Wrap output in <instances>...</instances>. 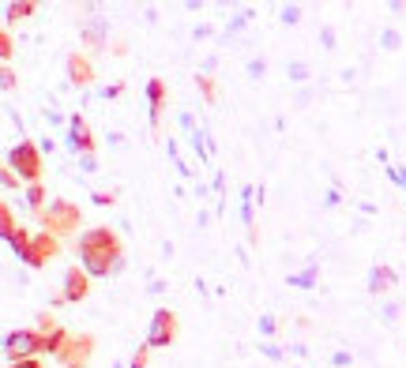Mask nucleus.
<instances>
[{
    "mask_svg": "<svg viewBox=\"0 0 406 368\" xmlns=\"http://www.w3.org/2000/svg\"><path fill=\"white\" fill-rule=\"evenodd\" d=\"M320 42H324V49H335V45H339V34H335V26H320Z\"/></svg>",
    "mask_w": 406,
    "mask_h": 368,
    "instance_id": "nucleus-29",
    "label": "nucleus"
},
{
    "mask_svg": "<svg viewBox=\"0 0 406 368\" xmlns=\"http://www.w3.org/2000/svg\"><path fill=\"white\" fill-rule=\"evenodd\" d=\"M90 203L95 207H113L117 203V188H98L95 196H90Z\"/></svg>",
    "mask_w": 406,
    "mask_h": 368,
    "instance_id": "nucleus-25",
    "label": "nucleus"
},
{
    "mask_svg": "<svg viewBox=\"0 0 406 368\" xmlns=\"http://www.w3.org/2000/svg\"><path fill=\"white\" fill-rule=\"evenodd\" d=\"M8 169L23 184H38L42 181V147H34L31 140H19L8 151Z\"/></svg>",
    "mask_w": 406,
    "mask_h": 368,
    "instance_id": "nucleus-3",
    "label": "nucleus"
},
{
    "mask_svg": "<svg viewBox=\"0 0 406 368\" xmlns=\"http://www.w3.org/2000/svg\"><path fill=\"white\" fill-rule=\"evenodd\" d=\"M147 102H151V132H159L162 109H165V83L162 79H147Z\"/></svg>",
    "mask_w": 406,
    "mask_h": 368,
    "instance_id": "nucleus-13",
    "label": "nucleus"
},
{
    "mask_svg": "<svg viewBox=\"0 0 406 368\" xmlns=\"http://www.w3.org/2000/svg\"><path fill=\"white\" fill-rule=\"evenodd\" d=\"M260 353L267 357V361H282V357H286L279 342H263V346H260Z\"/></svg>",
    "mask_w": 406,
    "mask_h": 368,
    "instance_id": "nucleus-30",
    "label": "nucleus"
},
{
    "mask_svg": "<svg viewBox=\"0 0 406 368\" xmlns=\"http://www.w3.org/2000/svg\"><path fill=\"white\" fill-rule=\"evenodd\" d=\"M98 94L106 98V102H109V98H121V94H124V83H109V87H102Z\"/></svg>",
    "mask_w": 406,
    "mask_h": 368,
    "instance_id": "nucleus-33",
    "label": "nucleus"
},
{
    "mask_svg": "<svg viewBox=\"0 0 406 368\" xmlns=\"http://www.w3.org/2000/svg\"><path fill=\"white\" fill-rule=\"evenodd\" d=\"M76 256L90 278H113L117 263L124 260V244L113 226H90L76 237Z\"/></svg>",
    "mask_w": 406,
    "mask_h": 368,
    "instance_id": "nucleus-1",
    "label": "nucleus"
},
{
    "mask_svg": "<svg viewBox=\"0 0 406 368\" xmlns=\"http://www.w3.org/2000/svg\"><path fill=\"white\" fill-rule=\"evenodd\" d=\"M19 229V222H15V210H12V203H0V233H4V241Z\"/></svg>",
    "mask_w": 406,
    "mask_h": 368,
    "instance_id": "nucleus-18",
    "label": "nucleus"
},
{
    "mask_svg": "<svg viewBox=\"0 0 406 368\" xmlns=\"http://www.w3.org/2000/svg\"><path fill=\"white\" fill-rule=\"evenodd\" d=\"M350 361H354V357H350L346 349H343V353H335V357H331V365H335V368H346Z\"/></svg>",
    "mask_w": 406,
    "mask_h": 368,
    "instance_id": "nucleus-42",
    "label": "nucleus"
},
{
    "mask_svg": "<svg viewBox=\"0 0 406 368\" xmlns=\"http://www.w3.org/2000/svg\"><path fill=\"white\" fill-rule=\"evenodd\" d=\"M147 293H165V282L162 278H151V282H147Z\"/></svg>",
    "mask_w": 406,
    "mask_h": 368,
    "instance_id": "nucleus-43",
    "label": "nucleus"
},
{
    "mask_svg": "<svg viewBox=\"0 0 406 368\" xmlns=\"http://www.w3.org/2000/svg\"><path fill=\"white\" fill-rule=\"evenodd\" d=\"M275 331H279V319H275V316H260V335L271 338Z\"/></svg>",
    "mask_w": 406,
    "mask_h": 368,
    "instance_id": "nucleus-34",
    "label": "nucleus"
},
{
    "mask_svg": "<svg viewBox=\"0 0 406 368\" xmlns=\"http://www.w3.org/2000/svg\"><path fill=\"white\" fill-rule=\"evenodd\" d=\"M211 34H215V26H211V23H200L196 31H192V38L200 42V38H211Z\"/></svg>",
    "mask_w": 406,
    "mask_h": 368,
    "instance_id": "nucleus-40",
    "label": "nucleus"
},
{
    "mask_svg": "<svg viewBox=\"0 0 406 368\" xmlns=\"http://www.w3.org/2000/svg\"><path fill=\"white\" fill-rule=\"evenodd\" d=\"M286 79L301 87V83H309V79H312V68H309L304 60H290V68H286Z\"/></svg>",
    "mask_w": 406,
    "mask_h": 368,
    "instance_id": "nucleus-19",
    "label": "nucleus"
},
{
    "mask_svg": "<svg viewBox=\"0 0 406 368\" xmlns=\"http://www.w3.org/2000/svg\"><path fill=\"white\" fill-rule=\"evenodd\" d=\"M380 49H387V53L403 49V34L395 31V26H384V31H380Z\"/></svg>",
    "mask_w": 406,
    "mask_h": 368,
    "instance_id": "nucleus-21",
    "label": "nucleus"
},
{
    "mask_svg": "<svg viewBox=\"0 0 406 368\" xmlns=\"http://www.w3.org/2000/svg\"><path fill=\"white\" fill-rule=\"evenodd\" d=\"M79 38H83L87 49H106V45H109V19H102V15L83 19L79 23Z\"/></svg>",
    "mask_w": 406,
    "mask_h": 368,
    "instance_id": "nucleus-10",
    "label": "nucleus"
},
{
    "mask_svg": "<svg viewBox=\"0 0 406 368\" xmlns=\"http://www.w3.org/2000/svg\"><path fill=\"white\" fill-rule=\"evenodd\" d=\"M147 365H151V346L143 342V346L132 353V361H128V368H147Z\"/></svg>",
    "mask_w": 406,
    "mask_h": 368,
    "instance_id": "nucleus-27",
    "label": "nucleus"
},
{
    "mask_svg": "<svg viewBox=\"0 0 406 368\" xmlns=\"http://www.w3.org/2000/svg\"><path fill=\"white\" fill-rule=\"evenodd\" d=\"M31 241H34V229H26V226H19L12 237H8V244H12V252L19 256V260H26V252H31Z\"/></svg>",
    "mask_w": 406,
    "mask_h": 368,
    "instance_id": "nucleus-16",
    "label": "nucleus"
},
{
    "mask_svg": "<svg viewBox=\"0 0 406 368\" xmlns=\"http://www.w3.org/2000/svg\"><path fill=\"white\" fill-rule=\"evenodd\" d=\"M34 12H38V4H34V0H15V4L4 8V26H12L15 19H26V15H34Z\"/></svg>",
    "mask_w": 406,
    "mask_h": 368,
    "instance_id": "nucleus-15",
    "label": "nucleus"
},
{
    "mask_svg": "<svg viewBox=\"0 0 406 368\" xmlns=\"http://www.w3.org/2000/svg\"><path fill=\"white\" fill-rule=\"evenodd\" d=\"M279 15H282V23H286V26H298V23H301V4H286Z\"/></svg>",
    "mask_w": 406,
    "mask_h": 368,
    "instance_id": "nucleus-28",
    "label": "nucleus"
},
{
    "mask_svg": "<svg viewBox=\"0 0 406 368\" xmlns=\"http://www.w3.org/2000/svg\"><path fill=\"white\" fill-rule=\"evenodd\" d=\"M8 368H42V361H38V357H26V361H12Z\"/></svg>",
    "mask_w": 406,
    "mask_h": 368,
    "instance_id": "nucleus-41",
    "label": "nucleus"
},
{
    "mask_svg": "<svg viewBox=\"0 0 406 368\" xmlns=\"http://www.w3.org/2000/svg\"><path fill=\"white\" fill-rule=\"evenodd\" d=\"M339 203H343V196H339V188H331L327 196H324V207H327V210H335Z\"/></svg>",
    "mask_w": 406,
    "mask_h": 368,
    "instance_id": "nucleus-39",
    "label": "nucleus"
},
{
    "mask_svg": "<svg viewBox=\"0 0 406 368\" xmlns=\"http://www.w3.org/2000/svg\"><path fill=\"white\" fill-rule=\"evenodd\" d=\"M106 143L113 147V151H124L128 140H124V132H106Z\"/></svg>",
    "mask_w": 406,
    "mask_h": 368,
    "instance_id": "nucleus-35",
    "label": "nucleus"
},
{
    "mask_svg": "<svg viewBox=\"0 0 406 368\" xmlns=\"http://www.w3.org/2000/svg\"><path fill=\"white\" fill-rule=\"evenodd\" d=\"M90 357H95V335H68V342L57 353V365L60 368H87Z\"/></svg>",
    "mask_w": 406,
    "mask_h": 368,
    "instance_id": "nucleus-6",
    "label": "nucleus"
},
{
    "mask_svg": "<svg viewBox=\"0 0 406 368\" xmlns=\"http://www.w3.org/2000/svg\"><path fill=\"white\" fill-rule=\"evenodd\" d=\"M4 353H8V361H26V357H34V353H45V338L34 327L8 331L4 335Z\"/></svg>",
    "mask_w": 406,
    "mask_h": 368,
    "instance_id": "nucleus-4",
    "label": "nucleus"
},
{
    "mask_svg": "<svg viewBox=\"0 0 406 368\" xmlns=\"http://www.w3.org/2000/svg\"><path fill=\"white\" fill-rule=\"evenodd\" d=\"M245 72H248V79H263L267 76V60L263 57H248L245 60Z\"/></svg>",
    "mask_w": 406,
    "mask_h": 368,
    "instance_id": "nucleus-24",
    "label": "nucleus"
},
{
    "mask_svg": "<svg viewBox=\"0 0 406 368\" xmlns=\"http://www.w3.org/2000/svg\"><path fill=\"white\" fill-rule=\"evenodd\" d=\"M177 335H181L177 312H173V308H159V312L151 316V331H147V346H151V349H165V346H173V342H177Z\"/></svg>",
    "mask_w": 406,
    "mask_h": 368,
    "instance_id": "nucleus-5",
    "label": "nucleus"
},
{
    "mask_svg": "<svg viewBox=\"0 0 406 368\" xmlns=\"http://www.w3.org/2000/svg\"><path fill=\"white\" fill-rule=\"evenodd\" d=\"M60 256V237H53V233H45V229H34V241H31V252H26V267H45V263H53Z\"/></svg>",
    "mask_w": 406,
    "mask_h": 368,
    "instance_id": "nucleus-7",
    "label": "nucleus"
},
{
    "mask_svg": "<svg viewBox=\"0 0 406 368\" xmlns=\"http://www.w3.org/2000/svg\"><path fill=\"white\" fill-rule=\"evenodd\" d=\"M60 297H64V305H79V301L90 297V274L83 271V267H68V271H64Z\"/></svg>",
    "mask_w": 406,
    "mask_h": 368,
    "instance_id": "nucleus-8",
    "label": "nucleus"
},
{
    "mask_svg": "<svg viewBox=\"0 0 406 368\" xmlns=\"http://www.w3.org/2000/svg\"><path fill=\"white\" fill-rule=\"evenodd\" d=\"M68 147L76 154H95L98 151V140L90 135V124H87V117H83V113L68 117Z\"/></svg>",
    "mask_w": 406,
    "mask_h": 368,
    "instance_id": "nucleus-9",
    "label": "nucleus"
},
{
    "mask_svg": "<svg viewBox=\"0 0 406 368\" xmlns=\"http://www.w3.org/2000/svg\"><path fill=\"white\" fill-rule=\"evenodd\" d=\"M57 327L60 324L53 319V312H38V319H34V331H38V335H53Z\"/></svg>",
    "mask_w": 406,
    "mask_h": 368,
    "instance_id": "nucleus-23",
    "label": "nucleus"
},
{
    "mask_svg": "<svg viewBox=\"0 0 406 368\" xmlns=\"http://www.w3.org/2000/svg\"><path fill=\"white\" fill-rule=\"evenodd\" d=\"M38 226L45 233L53 237H68V233H79V222H83V210L79 203H72V199H49L45 210H38Z\"/></svg>",
    "mask_w": 406,
    "mask_h": 368,
    "instance_id": "nucleus-2",
    "label": "nucleus"
},
{
    "mask_svg": "<svg viewBox=\"0 0 406 368\" xmlns=\"http://www.w3.org/2000/svg\"><path fill=\"white\" fill-rule=\"evenodd\" d=\"M23 203H26V210H34V215L45 210V184L42 181L38 184H26V188H23Z\"/></svg>",
    "mask_w": 406,
    "mask_h": 368,
    "instance_id": "nucleus-17",
    "label": "nucleus"
},
{
    "mask_svg": "<svg viewBox=\"0 0 406 368\" xmlns=\"http://www.w3.org/2000/svg\"><path fill=\"white\" fill-rule=\"evenodd\" d=\"M252 15H256L252 8H245V12L237 15V19H229V23H226V31H222V42H226V38H234V34H241L245 26H248V19H252Z\"/></svg>",
    "mask_w": 406,
    "mask_h": 368,
    "instance_id": "nucleus-20",
    "label": "nucleus"
},
{
    "mask_svg": "<svg viewBox=\"0 0 406 368\" xmlns=\"http://www.w3.org/2000/svg\"><path fill=\"white\" fill-rule=\"evenodd\" d=\"M12 53H15V42H12V31L8 26H0V57H4V64L12 60Z\"/></svg>",
    "mask_w": 406,
    "mask_h": 368,
    "instance_id": "nucleus-26",
    "label": "nucleus"
},
{
    "mask_svg": "<svg viewBox=\"0 0 406 368\" xmlns=\"http://www.w3.org/2000/svg\"><path fill=\"white\" fill-rule=\"evenodd\" d=\"M0 83H4V90H12V87H15V72H12V64H4V72H0Z\"/></svg>",
    "mask_w": 406,
    "mask_h": 368,
    "instance_id": "nucleus-38",
    "label": "nucleus"
},
{
    "mask_svg": "<svg viewBox=\"0 0 406 368\" xmlns=\"http://www.w3.org/2000/svg\"><path fill=\"white\" fill-rule=\"evenodd\" d=\"M64 72H68L72 87H90V83H95V64L83 57V53H68V57H64Z\"/></svg>",
    "mask_w": 406,
    "mask_h": 368,
    "instance_id": "nucleus-11",
    "label": "nucleus"
},
{
    "mask_svg": "<svg viewBox=\"0 0 406 368\" xmlns=\"http://www.w3.org/2000/svg\"><path fill=\"white\" fill-rule=\"evenodd\" d=\"M316 278H320V260H309L304 271H293L286 282H290V286H301V290H312L316 286Z\"/></svg>",
    "mask_w": 406,
    "mask_h": 368,
    "instance_id": "nucleus-14",
    "label": "nucleus"
},
{
    "mask_svg": "<svg viewBox=\"0 0 406 368\" xmlns=\"http://www.w3.org/2000/svg\"><path fill=\"white\" fill-rule=\"evenodd\" d=\"M196 87H200V94H203V102H207V106L218 102V87H215V79H211V76H200Z\"/></svg>",
    "mask_w": 406,
    "mask_h": 368,
    "instance_id": "nucleus-22",
    "label": "nucleus"
},
{
    "mask_svg": "<svg viewBox=\"0 0 406 368\" xmlns=\"http://www.w3.org/2000/svg\"><path fill=\"white\" fill-rule=\"evenodd\" d=\"M0 181H4V188H8V192H15V188H19V184H23V181L12 173V169H4V173H0Z\"/></svg>",
    "mask_w": 406,
    "mask_h": 368,
    "instance_id": "nucleus-37",
    "label": "nucleus"
},
{
    "mask_svg": "<svg viewBox=\"0 0 406 368\" xmlns=\"http://www.w3.org/2000/svg\"><path fill=\"white\" fill-rule=\"evenodd\" d=\"M45 121H49V124H64V117L57 113V109H45Z\"/></svg>",
    "mask_w": 406,
    "mask_h": 368,
    "instance_id": "nucleus-45",
    "label": "nucleus"
},
{
    "mask_svg": "<svg viewBox=\"0 0 406 368\" xmlns=\"http://www.w3.org/2000/svg\"><path fill=\"white\" fill-rule=\"evenodd\" d=\"M395 286H399V274L391 271L387 263H376L373 271H368V282H365V290L373 293V297H387Z\"/></svg>",
    "mask_w": 406,
    "mask_h": 368,
    "instance_id": "nucleus-12",
    "label": "nucleus"
},
{
    "mask_svg": "<svg viewBox=\"0 0 406 368\" xmlns=\"http://www.w3.org/2000/svg\"><path fill=\"white\" fill-rule=\"evenodd\" d=\"M399 312H403L399 301H387V305H384V324H395V319H399Z\"/></svg>",
    "mask_w": 406,
    "mask_h": 368,
    "instance_id": "nucleus-32",
    "label": "nucleus"
},
{
    "mask_svg": "<svg viewBox=\"0 0 406 368\" xmlns=\"http://www.w3.org/2000/svg\"><path fill=\"white\" fill-rule=\"evenodd\" d=\"M387 177H391V181L406 192V165H387Z\"/></svg>",
    "mask_w": 406,
    "mask_h": 368,
    "instance_id": "nucleus-31",
    "label": "nucleus"
},
{
    "mask_svg": "<svg viewBox=\"0 0 406 368\" xmlns=\"http://www.w3.org/2000/svg\"><path fill=\"white\" fill-rule=\"evenodd\" d=\"M79 169L83 173H98V158L95 154H79Z\"/></svg>",
    "mask_w": 406,
    "mask_h": 368,
    "instance_id": "nucleus-36",
    "label": "nucleus"
},
{
    "mask_svg": "<svg viewBox=\"0 0 406 368\" xmlns=\"http://www.w3.org/2000/svg\"><path fill=\"white\" fill-rule=\"evenodd\" d=\"M215 68H218V57H215V53H211V57L203 60V76H211V72H215Z\"/></svg>",
    "mask_w": 406,
    "mask_h": 368,
    "instance_id": "nucleus-44",
    "label": "nucleus"
}]
</instances>
